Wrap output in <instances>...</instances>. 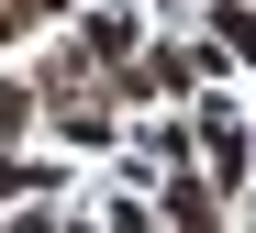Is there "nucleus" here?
<instances>
[{"instance_id": "1", "label": "nucleus", "mask_w": 256, "mask_h": 233, "mask_svg": "<svg viewBox=\"0 0 256 233\" xmlns=\"http://www.w3.org/2000/svg\"><path fill=\"white\" fill-rule=\"evenodd\" d=\"M156 222H167V233H223V222H234V200L212 189L200 167H178V178L156 189Z\"/></svg>"}, {"instance_id": "2", "label": "nucleus", "mask_w": 256, "mask_h": 233, "mask_svg": "<svg viewBox=\"0 0 256 233\" xmlns=\"http://www.w3.org/2000/svg\"><path fill=\"white\" fill-rule=\"evenodd\" d=\"M34 122H45V89H34V78H0V156H12Z\"/></svg>"}, {"instance_id": "3", "label": "nucleus", "mask_w": 256, "mask_h": 233, "mask_svg": "<svg viewBox=\"0 0 256 233\" xmlns=\"http://www.w3.org/2000/svg\"><path fill=\"white\" fill-rule=\"evenodd\" d=\"M45 189H67L56 156H0V200H45Z\"/></svg>"}, {"instance_id": "4", "label": "nucleus", "mask_w": 256, "mask_h": 233, "mask_svg": "<svg viewBox=\"0 0 256 233\" xmlns=\"http://www.w3.org/2000/svg\"><path fill=\"white\" fill-rule=\"evenodd\" d=\"M212 56H245L256 67V11L245 0H212Z\"/></svg>"}, {"instance_id": "5", "label": "nucleus", "mask_w": 256, "mask_h": 233, "mask_svg": "<svg viewBox=\"0 0 256 233\" xmlns=\"http://www.w3.org/2000/svg\"><path fill=\"white\" fill-rule=\"evenodd\" d=\"M56 133H67V145H112V100H78V111H56Z\"/></svg>"}, {"instance_id": "6", "label": "nucleus", "mask_w": 256, "mask_h": 233, "mask_svg": "<svg viewBox=\"0 0 256 233\" xmlns=\"http://www.w3.org/2000/svg\"><path fill=\"white\" fill-rule=\"evenodd\" d=\"M22 22H90V0H12Z\"/></svg>"}, {"instance_id": "7", "label": "nucleus", "mask_w": 256, "mask_h": 233, "mask_svg": "<svg viewBox=\"0 0 256 233\" xmlns=\"http://www.w3.org/2000/svg\"><path fill=\"white\" fill-rule=\"evenodd\" d=\"M22 33H34V22H22V11H12V0H0V44H22Z\"/></svg>"}]
</instances>
